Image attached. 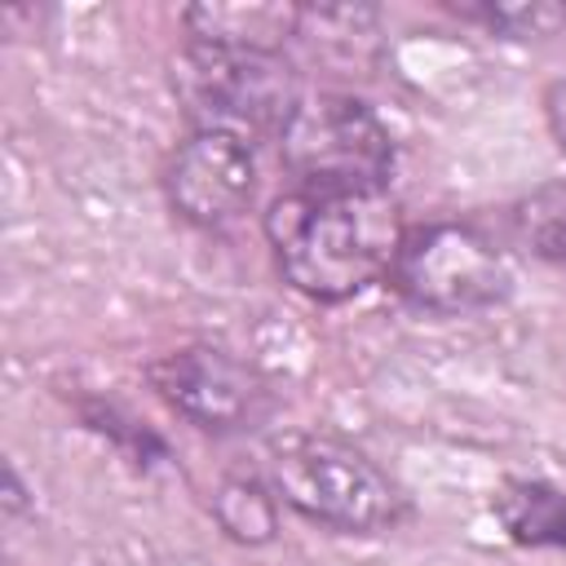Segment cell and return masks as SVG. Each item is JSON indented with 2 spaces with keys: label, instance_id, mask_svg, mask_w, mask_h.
I'll return each instance as SVG.
<instances>
[{
  "label": "cell",
  "instance_id": "cell-5",
  "mask_svg": "<svg viewBox=\"0 0 566 566\" xmlns=\"http://www.w3.org/2000/svg\"><path fill=\"white\" fill-rule=\"evenodd\" d=\"M389 283L411 310L460 318L500 305L513 270L486 230L469 221H424L402 234Z\"/></svg>",
  "mask_w": 566,
  "mask_h": 566
},
{
  "label": "cell",
  "instance_id": "cell-3",
  "mask_svg": "<svg viewBox=\"0 0 566 566\" xmlns=\"http://www.w3.org/2000/svg\"><path fill=\"white\" fill-rule=\"evenodd\" d=\"M168 80L190 128L234 133L243 142L279 137L305 102L301 71L283 49L186 40Z\"/></svg>",
  "mask_w": 566,
  "mask_h": 566
},
{
  "label": "cell",
  "instance_id": "cell-13",
  "mask_svg": "<svg viewBox=\"0 0 566 566\" xmlns=\"http://www.w3.org/2000/svg\"><path fill=\"white\" fill-rule=\"evenodd\" d=\"M544 124H548L557 150L566 155V80H553L544 88Z\"/></svg>",
  "mask_w": 566,
  "mask_h": 566
},
{
  "label": "cell",
  "instance_id": "cell-6",
  "mask_svg": "<svg viewBox=\"0 0 566 566\" xmlns=\"http://www.w3.org/2000/svg\"><path fill=\"white\" fill-rule=\"evenodd\" d=\"M146 380L172 416L212 438L252 433L274 416V385L265 371L208 340L150 358Z\"/></svg>",
  "mask_w": 566,
  "mask_h": 566
},
{
  "label": "cell",
  "instance_id": "cell-11",
  "mask_svg": "<svg viewBox=\"0 0 566 566\" xmlns=\"http://www.w3.org/2000/svg\"><path fill=\"white\" fill-rule=\"evenodd\" d=\"M451 13L500 40H548L566 27L562 0H482V4H451Z\"/></svg>",
  "mask_w": 566,
  "mask_h": 566
},
{
  "label": "cell",
  "instance_id": "cell-12",
  "mask_svg": "<svg viewBox=\"0 0 566 566\" xmlns=\"http://www.w3.org/2000/svg\"><path fill=\"white\" fill-rule=\"evenodd\" d=\"M513 234L535 252L539 261L566 265V181L539 186L513 208Z\"/></svg>",
  "mask_w": 566,
  "mask_h": 566
},
{
  "label": "cell",
  "instance_id": "cell-10",
  "mask_svg": "<svg viewBox=\"0 0 566 566\" xmlns=\"http://www.w3.org/2000/svg\"><path fill=\"white\" fill-rule=\"evenodd\" d=\"M212 517L234 544H270L279 535V495L256 473H226L212 486Z\"/></svg>",
  "mask_w": 566,
  "mask_h": 566
},
{
  "label": "cell",
  "instance_id": "cell-1",
  "mask_svg": "<svg viewBox=\"0 0 566 566\" xmlns=\"http://www.w3.org/2000/svg\"><path fill=\"white\" fill-rule=\"evenodd\" d=\"M402 234L407 226L389 190L292 186L265 212L274 265L310 301H349L389 279Z\"/></svg>",
  "mask_w": 566,
  "mask_h": 566
},
{
  "label": "cell",
  "instance_id": "cell-8",
  "mask_svg": "<svg viewBox=\"0 0 566 566\" xmlns=\"http://www.w3.org/2000/svg\"><path fill=\"white\" fill-rule=\"evenodd\" d=\"M181 27L186 40L283 49V40L301 27V4H195L181 13Z\"/></svg>",
  "mask_w": 566,
  "mask_h": 566
},
{
  "label": "cell",
  "instance_id": "cell-2",
  "mask_svg": "<svg viewBox=\"0 0 566 566\" xmlns=\"http://www.w3.org/2000/svg\"><path fill=\"white\" fill-rule=\"evenodd\" d=\"M265 482L279 504L340 535L394 531L411 513L407 491L363 447L323 429H287L270 438Z\"/></svg>",
  "mask_w": 566,
  "mask_h": 566
},
{
  "label": "cell",
  "instance_id": "cell-9",
  "mask_svg": "<svg viewBox=\"0 0 566 566\" xmlns=\"http://www.w3.org/2000/svg\"><path fill=\"white\" fill-rule=\"evenodd\" d=\"M491 513L504 535L522 548H562L566 553V491L539 478H509L491 495Z\"/></svg>",
  "mask_w": 566,
  "mask_h": 566
},
{
  "label": "cell",
  "instance_id": "cell-7",
  "mask_svg": "<svg viewBox=\"0 0 566 566\" xmlns=\"http://www.w3.org/2000/svg\"><path fill=\"white\" fill-rule=\"evenodd\" d=\"M164 195L168 208L199 230H221L252 208L256 195V155L252 142L234 133L190 128L168 164H164Z\"/></svg>",
  "mask_w": 566,
  "mask_h": 566
},
{
  "label": "cell",
  "instance_id": "cell-4",
  "mask_svg": "<svg viewBox=\"0 0 566 566\" xmlns=\"http://www.w3.org/2000/svg\"><path fill=\"white\" fill-rule=\"evenodd\" d=\"M279 159L301 190H389L394 133L354 93H314L283 124Z\"/></svg>",
  "mask_w": 566,
  "mask_h": 566
}]
</instances>
